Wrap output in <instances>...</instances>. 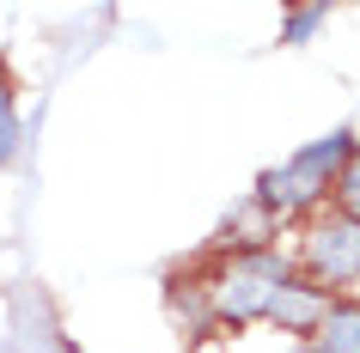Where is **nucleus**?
<instances>
[{
	"label": "nucleus",
	"mask_w": 360,
	"mask_h": 353,
	"mask_svg": "<svg viewBox=\"0 0 360 353\" xmlns=\"http://www.w3.org/2000/svg\"><path fill=\"white\" fill-rule=\"evenodd\" d=\"M323 311H330V293H318L311 280L293 274V280L281 286V298H275V311H269L263 329H275L281 341H305V335L323 323Z\"/></svg>",
	"instance_id": "20e7f679"
},
{
	"label": "nucleus",
	"mask_w": 360,
	"mask_h": 353,
	"mask_svg": "<svg viewBox=\"0 0 360 353\" xmlns=\"http://www.w3.org/2000/svg\"><path fill=\"white\" fill-rule=\"evenodd\" d=\"M330 207H336V213H348V220H360V134H354V147H348V159H342V171H336Z\"/></svg>",
	"instance_id": "423d86ee"
},
{
	"label": "nucleus",
	"mask_w": 360,
	"mask_h": 353,
	"mask_svg": "<svg viewBox=\"0 0 360 353\" xmlns=\"http://www.w3.org/2000/svg\"><path fill=\"white\" fill-rule=\"evenodd\" d=\"M318 25H330V6H323V0H318V6H293V13L281 19V43H287V49H300V43L318 37Z\"/></svg>",
	"instance_id": "0eeeda50"
},
{
	"label": "nucleus",
	"mask_w": 360,
	"mask_h": 353,
	"mask_svg": "<svg viewBox=\"0 0 360 353\" xmlns=\"http://www.w3.org/2000/svg\"><path fill=\"white\" fill-rule=\"evenodd\" d=\"M287 262H293V274L311 280L318 293L360 298V220H348V213H336V207L311 213V220L293 232Z\"/></svg>",
	"instance_id": "7ed1b4c3"
},
{
	"label": "nucleus",
	"mask_w": 360,
	"mask_h": 353,
	"mask_svg": "<svg viewBox=\"0 0 360 353\" xmlns=\"http://www.w3.org/2000/svg\"><path fill=\"white\" fill-rule=\"evenodd\" d=\"M287 280H293L287 250L281 244H263V250H220L214 268L195 274V286H202L214 335H245V329H263L269 323V311H275Z\"/></svg>",
	"instance_id": "f257e3e1"
},
{
	"label": "nucleus",
	"mask_w": 360,
	"mask_h": 353,
	"mask_svg": "<svg viewBox=\"0 0 360 353\" xmlns=\"http://www.w3.org/2000/svg\"><path fill=\"white\" fill-rule=\"evenodd\" d=\"M305 353H360V298H330L323 323L300 341Z\"/></svg>",
	"instance_id": "39448f33"
},
{
	"label": "nucleus",
	"mask_w": 360,
	"mask_h": 353,
	"mask_svg": "<svg viewBox=\"0 0 360 353\" xmlns=\"http://www.w3.org/2000/svg\"><path fill=\"white\" fill-rule=\"evenodd\" d=\"M13 152H19V98H13V79L0 74V171Z\"/></svg>",
	"instance_id": "6e6552de"
},
{
	"label": "nucleus",
	"mask_w": 360,
	"mask_h": 353,
	"mask_svg": "<svg viewBox=\"0 0 360 353\" xmlns=\"http://www.w3.org/2000/svg\"><path fill=\"white\" fill-rule=\"evenodd\" d=\"M269 353H305V347H300V341H275Z\"/></svg>",
	"instance_id": "1a4fd4ad"
},
{
	"label": "nucleus",
	"mask_w": 360,
	"mask_h": 353,
	"mask_svg": "<svg viewBox=\"0 0 360 353\" xmlns=\"http://www.w3.org/2000/svg\"><path fill=\"white\" fill-rule=\"evenodd\" d=\"M354 147V128H330L318 140H305L300 152H287L281 165H269L250 189V201L263 207L275 225H305L311 213L330 207V189H336V171Z\"/></svg>",
	"instance_id": "f03ea898"
}]
</instances>
